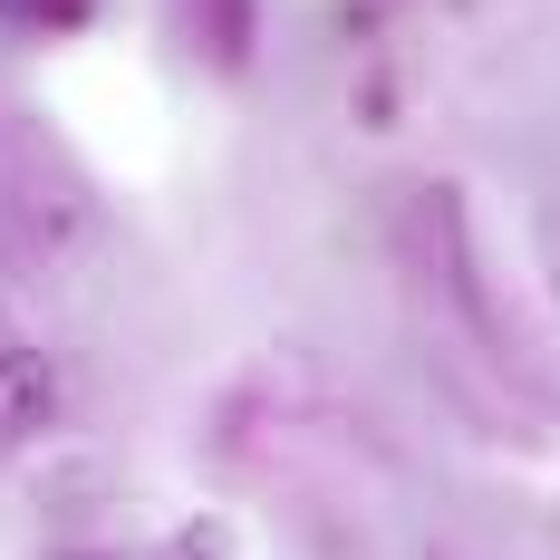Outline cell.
I'll use <instances>...</instances> for the list:
<instances>
[{"mask_svg": "<svg viewBox=\"0 0 560 560\" xmlns=\"http://www.w3.org/2000/svg\"><path fill=\"white\" fill-rule=\"evenodd\" d=\"M184 10H194V39L223 58V68L252 58V0H184Z\"/></svg>", "mask_w": 560, "mask_h": 560, "instance_id": "obj_2", "label": "cell"}, {"mask_svg": "<svg viewBox=\"0 0 560 560\" xmlns=\"http://www.w3.org/2000/svg\"><path fill=\"white\" fill-rule=\"evenodd\" d=\"M58 416V377L39 348H20V338H0V445H20V435H39Z\"/></svg>", "mask_w": 560, "mask_h": 560, "instance_id": "obj_1", "label": "cell"}]
</instances>
